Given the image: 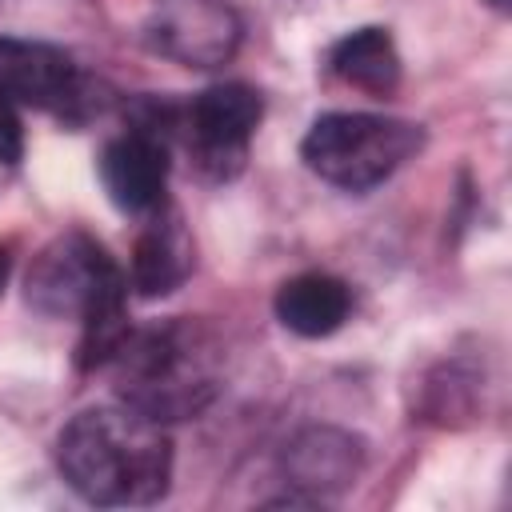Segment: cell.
Returning a JSON list of instances; mask_svg holds the SVG:
<instances>
[{
    "mask_svg": "<svg viewBox=\"0 0 512 512\" xmlns=\"http://www.w3.org/2000/svg\"><path fill=\"white\" fill-rule=\"evenodd\" d=\"M56 464L80 500L96 508H144L172 484V436L168 424L120 400L96 404L64 424Z\"/></svg>",
    "mask_w": 512,
    "mask_h": 512,
    "instance_id": "6da1fadb",
    "label": "cell"
},
{
    "mask_svg": "<svg viewBox=\"0 0 512 512\" xmlns=\"http://www.w3.org/2000/svg\"><path fill=\"white\" fill-rule=\"evenodd\" d=\"M488 4H492L496 12H508V0H488Z\"/></svg>",
    "mask_w": 512,
    "mask_h": 512,
    "instance_id": "9a60e30c",
    "label": "cell"
},
{
    "mask_svg": "<svg viewBox=\"0 0 512 512\" xmlns=\"http://www.w3.org/2000/svg\"><path fill=\"white\" fill-rule=\"evenodd\" d=\"M128 276L124 268L84 232H64L28 268L24 300L48 320L80 324V364L104 368L112 348L120 344Z\"/></svg>",
    "mask_w": 512,
    "mask_h": 512,
    "instance_id": "3957f363",
    "label": "cell"
},
{
    "mask_svg": "<svg viewBox=\"0 0 512 512\" xmlns=\"http://www.w3.org/2000/svg\"><path fill=\"white\" fill-rule=\"evenodd\" d=\"M188 272H192V240L184 232V220L180 212L160 204L156 212L144 216V228L132 244V260L124 276L140 296L156 300V296L176 292Z\"/></svg>",
    "mask_w": 512,
    "mask_h": 512,
    "instance_id": "9c48e42d",
    "label": "cell"
},
{
    "mask_svg": "<svg viewBox=\"0 0 512 512\" xmlns=\"http://www.w3.org/2000/svg\"><path fill=\"white\" fill-rule=\"evenodd\" d=\"M348 312H352V288L340 276L300 272L276 288V320L304 340L332 336L348 320Z\"/></svg>",
    "mask_w": 512,
    "mask_h": 512,
    "instance_id": "8fae6325",
    "label": "cell"
},
{
    "mask_svg": "<svg viewBox=\"0 0 512 512\" xmlns=\"http://www.w3.org/2000/svg\"><path fill=\"white\" fill-rule=\"evenodd\" d=\"M140 36L156 56L212 72L236 56L244 24L224 0H152Z\"/></svg>",
    "mask_w": 512,
    "mask_h": 512,
    "instance_id": "8992f818",
    "label": "cell"
},
{
    "mask_svg": "<svg viewBox=\"0 0 512 512\" xmlns=\"http://www.w3.org/2000/svg\"><path fill=\"white\" fill-rule=\"evenodd\" d=\"M360 440L340 428H304L284 452V476L308 500L332 496L360 476Z\"/></svg>",
    "mask_w": 512,
    "mask_h": 512,
    "instance_id": "30bf717a",
    "label": "cell"
},
{
    "mask_svg": "<svg viewBox=\"0 0 512 512\" xmlns=\"http://www.w3.org/2000/svg\"><path fill=\"white\" fill-rule=\"evenodd\" d=\"M104 368L112 372L120 404L160 424H176L200 416L216 400L224 352L208 324L172 316L140 328L128 324Z\"/></svg>",
    "mask_w": 512,
    "mask_h": 512,
    "instance_id": "7a4b0ae2",
    "label": "cell"
},
{
    "mask_svg": "<svg viewBox=\"0 0 512 512\" xmlns=\"http://www.w3.org/2000/svg\"><path fill=\"white\" fill-rule=\"evenodd\" d=\"M8 272H12V248L0 244V292H4V284H8Z\"/></svg>",
    "mask_w": 512,
    "mask_h": 512,
    "instance_id": "5bb4252c",
    "label": "cell"
},
{
    "mask_svg": "<svg viewBox=\"0 0 512 512\" xmlns=\"http://www.w3.org/2000/svg\"><path fill=\"white\" fill-rule=\"evenodd\" d=\"M100 184L120 212H156L168 188V136L148 116L112 136L100 152Z\"/></svg>",
    "mask_w": 512,
    "mask_h": 512,
    "instance_id": "ba28073f",
    "label": "cell"
},
{
    "mask_svg": "<svg viewBox=\"0 0 512 512\" xmlns=\"http://www.w3.org/2000/svg\"><path fill=\"white\" fill-rule=\"evenodd\" d=\"M0 96L16 108H40L64 120H76L88 108V88L68 52L52 44L0 36Z\"/></svg>",
    "mask_w": 512,
    "mask_h": 512,
    "instance_id": "52a82bcc",
    "label": "cell"
},
{
    "mask_svg": "<svg viewBox=\"0 0 512 512\" xmlns=\"http://www.w3.org/2000/svg\"><path fill=\"white\" fill-rule=\"evenodd\" d=\"M420 144L424 132L412 120L372 112H324L300 140V156L320 180L344 192H368L384 184L404 160H412Z\"/></svg>",
    "mask_w": 512,
    "mask_h": 512,
    "instance_id": "277c9868",
    "label": "cell"
},
{
    "mask_svg": "<svg viewBox=\"0 0 512 512\" xmlns=\"http://www.w3.org/2000/svg\"><path fill=\"white\" fill-rule=\"evenodd\" d=\"M328 72L368 96H388L400 84V52L388 28H356L328 48Z\"/></svg>",
    "mask_w": 512,
    "mask_h": 512,
    "instance_id": "7c38bea8",
    "label": "cell"
},
{
    "mask_svg": "<svg viewBox=\"0 0 512 512\" xmlns=\"http://www.w3.org/2000/svg\"><path fill=\"white\" fill-rule=\"evenodd\" d=\"M24 156V128H20V112L8 96H0V160L16 164Z\"/></svg>",
    "mask_w": 512,
    "mask_h": 512,
    "instance_id": "4fadbf2b",
    "label": "cell"
},
{
    "mask_svg": "<svg viewBox=\"0 0 512 512\" xmlns=\"http://www.w3.org/2000/svg\"><path fill=\"white\" fill-rule=\"evenodd\" d=\"M260 116H264L260 92L252 84H240V80L212 84L180 108L148 104V120L168 136V144L176 140L188 152V164L204 180L240 176L248 148H252V136L260 128Z\"/></svg>",
    "mask_w": 512,
    "mask_h": 512,
    "instance_id": "5b68a950",
    "label": "cell"
}]
</instances>
